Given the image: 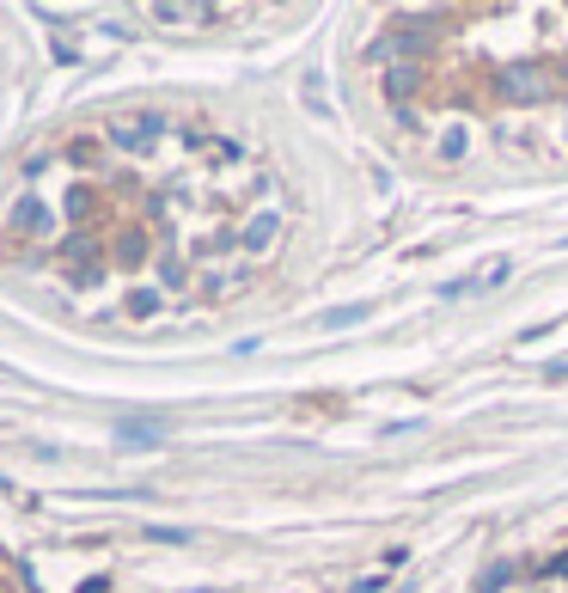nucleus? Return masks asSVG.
<instances>
[{"label": "nucleus", "mask_w": 568, "mask_h": 593, "mask_svg": "<svg viewBox=\"0 0 568 593\" xmlns=\"http://www.w3.org/2000/svg\"><path fill=\"white\" fill-rule=\"evenodd\" d=\"M117 440H123V447H159L166 435H159V428H129V422H123V428H117Z\"/></svg>", "instance_id": "obj_7"}, {"label": "nucleus", "mask_w": 568, "mask_h": 593, "mask_svg": "<svg viewBox=\"0 0 568 593\" xmlns=\"http://www.w3.org/2000/svg\"><path fill=\"white\" fill-rule=\"evenodd\" d=\"M354 318H367V306H330V313H324V325L342 330V325H354Z\"/></svg>", "instance_id": "obj_9"}, {"label": "nucleus", "mask_w": 568, "mask_h": 593, "mask_svg": "<svg viewBox=\"0 0 568 593\" xmlns=\"http://www.w3.org/2000/svg\"><path fill=\"white\" fill-rule=\"evenodd\" d=\"M159 129H166V117H159V110H135V117H123V123L110 129L105 141H110V147H123V154H129V147H147V141H154Z\"/></svg>", "instance_id": "obj_1"}, {"label": "nucleus", "mask_w": 568, "mask_h": 593, "mask_svg": "<svg viewBox=\"0 0 568 593\" xmlns=\"http://www.w3.org/2000/svg\"><path fill=\"white\" fill-rule=\"evenodd\" d=\"M385 98H391V110H410V98H415V86H422V68H410V62H398V68H385Z\"/></svg>", "instance_id": "obj_4"}, {"label": "nucleus", "mask_w": 568, "mask_h": 593, "mask_svg": "<svg viewBox=\"0 0 568 593\" xmlns=\"http://www.w3.org/2000/svg\"><path fill=\"white\" fill-rule=\"evenodd\" d=\"M68 159H74V166H86V172H98V166H105V141H98V135L74 141V147H68Z\"/></svg>", "instance_id": "obj_5"}, {"label": "nucleus", "mask_w": 568, "mask_h": 593, "mask_svg": "<svg viewBox=\"0 0 568 593\" xmlns=\"http://www.w3.org/2000/svg\"><path fill=\"white\" fill-rule=\"evenodd\" d=\"M385 576H391V569H373V576H367V581H354L349 593H373V588H385Z\"/></svg>", "instance_id": "obj_10"}, {"label": "nucleus", "mask_w": 568, "mask_h": 593, "mask_svg": "<svg viewBox=\"0 0 568 593\" xmlns=\"http://www.w3.org/2000/svg\"><path fill=\"white\" fill-rule=\"evenodd\" d=\"M239 245H245L251 257L276 251V245H281V215H269V208H263V215H251V220H245V233H239Z\"/></svg>", "instance_id": "obj_3"}, {"label": "nucleus", "mask_w": 568, "mask_h": 593, "mask_svg": "<svg viewBox=\"0 0 568 593\" xmlns=\"http://www.w3.org/2000/svg\"><path fill=\"white\" fill-rule=\"evenodd\" d=\"M532 581H568V550H556L551 562H537V569H532Z\"/></svg>", "instance_id": "obj_8"}, {"label": "nucleus", "mask_w": 568, "mask_h": 593, "mask_svg": "<svg viewBox=\"0 0 568 593\" xmlns=\"http://www.w3.org/2000/svg\"><path fill=\"white\" fill-rule=\"evenodd\" d=\"M0 593H7V588H0Z\"/></svg>", "instance_id": "obj_11"}, {"label": "nucleus", "mask_w": 568, "mask_h": 593, "mask_svg": "<svg viewBox=\"0 0 568 593\" xmlns=\"http://www.w3.org/2000/svg\"><path fill=\"white\" fill-rule=\"evenodd\" d=\"M537 562H490L483 576L471 581V593H507V588H520V581H532Z\"/></svg>", "instance_id": "obj_2"}, {"label": "nucleus", "mask_w": 568, "mask_h": 593, "mask_svg": "<svg viewBox=\"0 0 568 593\" xmlns=\"http://www.w3.org/2000/svg\"><path fill=\"white\" fill-rule=\"evenodd\" d=\"M159 306H166V294H159V288H135V294H129V318H154Z\"/></svg>", "instance_id": "obj_6"}]
</instances>
